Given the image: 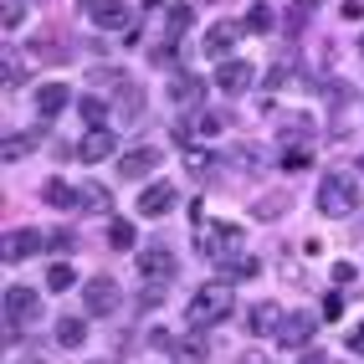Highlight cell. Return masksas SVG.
Segmentation results:
<instances>
[{
	"label": "cell",
	"mask_w": 364,
	"mask_h": 364,
	"mask_svg": "<svg viewBox=\"0 0 364 364\" xmlns=\"http://www.w3.org/2000/svg\"><path fill=\"white\" fill-rule=\"evenodd\" d=\"M118 103H124V124H139V118H144V92L134 82L118 87Z\"/></svg>",
	"instance_id": "24"
},
{
	"label": "cell",
	"mask_w": 364,
	"mask_h": 364,
	"mask_svg": "<svg viewBox=\"0 0 364 364\" xmlns=\"http://www.w3.org/2000/svg\"><path fill=\"white\" fill-rule=\"evenodd\" d=\"M113 144H118V139H113L108 129H87V139L77 144V159H82V164H103V159L113 154Z\"/></svg>",
	"instance_id": "13"
},
{
	"label": "cell",
	"mask_w": 364,
	"mask_h": 364,
	"mask_svg": "<svg viewBox=\"0 0 364 364\" xmlns=\"http://www.w3.org/2000/svg\"><path fill=\"white\" fill-rule=\"evenodd\" d=\"M169 98H175L180 108H196V113H200V103H205V82L196 77V72H175V82H169Z\"/></svg>",
	"instance_id": "11"
},
{
	"label": "cell",
	"mask_w": 364,
	"mask_h": 364,
	"mask_svg": "<svg viewBox=\"0 0 364 364\" xmlns=\"http://www.w3.org/2000/svg\"><path fill=\"white\" fill-rule=\"evenodd\" d=\"M185 169H190V175H210L215 159H210L205 149H190V154H185Z\"/></svg>",
	"instance_id": "31"
},
{
	"label": "cell",
	"mask_w": 364,
	"mask_h": 364,
	"mask_svg": "<svg viewBox=\"0 0 364 364\" xmlns=\"http://www.w3.org/2000/svg\"><path fill=\"white\" fill-rule=\"evenodd\" d=\"M252 62H241V57H226L221 67H215V87L221 92H241V87H252Z\"/></svg>",
	"instance_id": "10"
},
{
	"label": "cell",
	"mask_w": 364,
	"mask_h": 364,
	"mask_svg": "<svg viewBox=\"0 0 364 364\" xmlns=\"http://www.w3.org/2000/svg\"><path fill=\"white\" fill-rule=\"evenodd\" d=\"M205 338L200 333H185V338H175V364H205Z\"/></svg>",
	"instance_id": "20"
},
{
	"label": "cell",
	"mask_w": 364,
	"mask_h": 364,
	"mask_svg": "<svg viewBox=\"0 0 364 364\" xmlns=\"http://www.w3.org/2000/svg\"><path fill=\"white\" fill-rule=\"evenodd\" d=\"M144 6H149V11H159V6H164V0H144Z\"/></svg>",
	"instance_id": "45"
},
{
	"label": "cell",
	"mask_w": 364,
	"mask_h": 364,
	"mask_svg": "<svg viewBox=\"0 0 364 364\" xmlns=\"http://www.w3.org/2000/svg\"><path fill=\"white\" fill-rule=\"evenodd\" d=\"M67 103H72V87H62V82H46V87H36V113H41V118H57Z\"/></svg>",
	"instance_id": "15"
},
{
	"label": "cell",
	"mask_w": 364,
	"mask_h": 364,
	"mask_svg": "<svg viewBox=\"0 0 364 364\" xmlns=\"http://www.w3.org/2000/svg\"><path fill=\"white\" fill-rule=\"evenodd\" d=\"M41 200L52 205V210H72V205H82V190L67 185V180H46L41 185Z\"/></svg>",
	"instance_id": "14"
},
{
	"label": "cell",
	"mask_w": 364,
	"mask_h": 364,
	"mask_svg": "<svg viewBox=\"0 0 364 364\" xmlns=\"http://www.w3.org/2000/svg\"><path fill=\"white\" fill-rule=\"evenodd\" d=\"M333 282H338V287L354 282V267H349V262H338V267H333Z\"/></svg>",
	"instance_id": "42"
},
{
	"label": "cell",
	"mask_w": 364,
	"mask_h": 364,
	"mask_svg": "<svg viewBox=\"0 0 364 364\" xmlns=\"http://www.w3.org/2000/svg\"><path fill=\"white\" fill-rule=\"evenodd\" d=\"M303 364H323V349H308V354H303Z\"/></svg>",
	"instance_id": "43"
},
{
	"label": "cell",
	"mask_w": 364,
	"mask_h": 364,
	"mask_svg": "<svg viewBox=\"0 0 364 364\" xmlns=\"http://www.w3.org/2000/svg\"><path fill=\"white\" fill-rule=\"evenodd\" d=\"M247 31H257V36L272 31V6H267V0H257V6L247 11Z\"/></svg>",
	"instance_id": "25"
},
{
	"label": "cell",
	"mask_w": 364,
	"mask_h": 364,
	"mask_svg": "<svg viewBox=\"0 0 364 364\" xmlns=\"http://www.w3.org/2000/svg\"><path fill=\"white\" fill-rule=\"evenodd\" d=\"M134 241H139V236H134V226H129V221H118V215H113V226H108V247H113V252H129Z\"/></svg>",
	"instance_id": "26"
},
{
	"label": "cell",
	"mask_w": 364,
	"mask_h": 364,
	"mask_svg": "<svg viewBox=\"0 0 364 364\" xmlns=\"http://www.w3.org/2000/svg\"><path fill=\"white\" fill-rule=\"evenodd\" d=\"M196 247H200V257H205V262L231 267V262H236V252H241V226H236V221H210V226H200Z\"/></svg>",
	"instance_id": "2"
},
{
	"label": "cell",
	"mask_w": 364,
	"mask_h": 364,
	"mask_svg": "<svg viewBox=\"0 0 364 364\" xmlns=\"http://www.w3.org/2000/svg\"><path fill=\"white\" fill-rule=\"evenodd\" d=\"M359 210V185L349 175H323L318 180V215H328V221H344V215Z\"/></svg>",
	"instance_id": "3"
},
{
	"label": "cell",
	"mask_w": 364,
	"mask_h": 364,
	"mask_svg": "<svg viewBox=\"0 0 364 364\" xmlns=\"http://www.w3.org/2000/svg\"><path fill=\"white\" fill-rule=\"evenodd\" d=\"M190 6H169V36H185V26H190Z\"/></svg>",
	"instance_id": "32"
},
{
	"label": "cell",
	"mask_w": 364,
	"mask_h": 364,
	"mask_svg": "<svg viewBox=\"0 0 364 364\" xmlns=\"http://www.w3.org/2000/svg\"><path fill=\"white\" fill-rule=\"evenodd\" d=\"M169 205H175V185H154L139 196V215H164Z\"/></svg>",
	"instance_id": "19"
},
{
	"label": "cell",
	"mask_w": 364,
	"mask_h": 364,
	"mask_svg": "<svg viewBox=\"0 0 364 364\" xmlns=\"http://www.w3.org/2000/svg\"><path fill=\"white\" fill-rule=\"evenodd\" d=\"M241 364H267V359H262V354H247V359H241Z\"/></svg>",
	"instance_id": "44"
},
{
	"label": "cell",
	"mask_w": 364,
	"mask_h": 364,
	"mask_svg": "<svg viewBox=\"0 0 364 364\" xmlns=\"http://www.w3.org/2000/svg\"><path fill=\"white\" fill-rule=\"evenodd\" d=\"M52 252H72V231H52Z\"/></svg>",
	"instance_id": "40"
},
{
	"label": "cell",
	"mask_w": 364,
	"mask_h": 364,
	"mask_svg": "<svg viewBox=\"0 0 364 364\" xmlns=\"http://www.w3.org/2000/svg\"><path fill=\"white\" fill-rule=\"evenodd\" d=\"M287 210V196H262L257 200V215H262V221H267V215H282Z\"/></svg>",
	"instance_id": "34"
},
{
	"label": "cell",
	"mask_w": 364,
	"mask_h": 364,
	"mask_svg": "<svg viewBox=\"0 0 364 364\" xmlns=\"http://www.w3.org/2000/svg\"><path fill=\"white\" fill-rule=\"evenodd\" d=\"M98 364H113V359H98Z\"/></svg>",
	"instance_id": "46"
},
{
	"label": "cell",
	"mask_w": 364,
	"mask_h": 364,
	"mask_svg": "<svg viewBox=\"0 0 364 364\" xmlns=\"http://www.w3.org/2000/svg\"><path fill=\"white\" fill-rule=\"evenodd\" d=\"M21 16H26V6H21V0H6V11H0V26L16 31V26H21Z\"/></svg>",
	"instance_id": "33"
},
{
	"label": "cell",
	"mask_w": 364,
	"mask_h": 364,
	"mask_svg": "<svg viewBox=\"0 0 364 364\" xmlns=\"http://www.w3.org/2000/svg\"><path fill=\"white\" fill-rule=\"evenodd\" d=\"M46 287H52V293H67V287H72V267H67V262H57L52 272H46Z\"/></svg>",
	"instance_id": "30"
},
{
	"label": "cell",
	"mask_w": 364,
	"mask_h": 364,
	"mask_svg": "<svg viewBox=\"0 0 364 364\" xmlns=\"http://www.w3.org/2000/svg\"><path fill=\"white\" fill-rule=\"evenodd\" d=\"M277 323H282V308H272V303L252 308V333H277Z\"/></svg>",
	"instance_id": "23"
},
{
	"label": "cell",
	"mask_w": 364,
	"mask_h": 364,
	"mask_svg": "<svg viewBox=\"0 0 364 364\" xmlns=\"http://www.w3.org/2000/svg\"><path fill=\"white\" fill-rule=\"evenodd\" d=\"M272 129H277V139H308V134H313V118L277 108V113H272Z\"/></svg>",
	"instance_id": "16"
},
{
	"label": "cell",
	"mask_w": 364,
	"mask_h": 364,
	"mask_svg": "<svg viewBox=\"0 0 364 364\" xmlns=\"http://www.w3.org/2000/svg\"><path fill=\"white\" fill-rule=\"evenodd\" d=\"M344 318V293H328L323 298V323H338Z\"/></svg>",
	"instance_id": "36"
},
{
	"label": "cell",
	"mask_w": 364,
	"mask_h": 364,
	"mask_svg": "<svg viewBox=\"0 0 364 364\" xmlns=\"http://www.w3.org/2000/svg\"><path fill=\"white\" fill-rule=\"evenodd\" d=\"M313 328H318V313H282V323H277V344H287V349H308V338H313Z\"/></svg>",
	"instance_id": "5"
},
{
	"label": "cell",
	"mask_w": 364,
	"mask_h": 364,
	"mask_svg": "<svg viewBox=\"0 0 364 364\" xmlns=\"http://www.w3.org/2000/svg\"><path fill=\"white\" fill-rule=\"evenodd\" d=\"M196 129L200 134H221L226 129V113H196Z\"/></svg>",
	"instance_id": "35"
},
{
	"label": "cell",
	"mask_w": 364,
	"mask_h": 364,
	"mask_svg": "<svg viewBox=\"0 0 364 364\" xmlns=\"http://www.w3.org/2000/svg\"><path fill=\"white\" fill-rule=\"evenodd\" d=\"M41 252V236L36 231H6V262H26Z\"/></svg>",
	"instance_id": "18"
},
{
	"label": "cell",
	"mask_w": 364,
	"mask_h": 364,
	"mask_svg": "<svg viewBox=\"0 0 364 364\" xmlns=\"http://www.w3.org/2000/svg\"><path fill=\"white\" fill-rule=\"evenodd\" d=\"M231 308H236V293H231V282H205L190 293V328H215V323H226L231 318Z\"/></svg>",
	"instance_id": "1"
},
{
	"label": "cell",
	"mask_w": 364,
	"mask_h": 364,
	"mask_svg": "<svg viewBox=\"0 0 364 364\" xmlns=\"http://www.w3.org/2000/svg\"><path fill=\"white\" fill-rule=\"evenodd\" d=\"M139 303H144V308H159V303H164V282H144Z\"/></svg>",
	"instance_id": "38"
},
{
	"label": "cell",
	"mask_w": 364,
	"mask_h": 364,
	"mask_svg": "<svg viewBox=\"0 0 364 364\" xmlns=\"http://www.w3.org/2000/svg\"><path fill=\"white\" fill-rule=\"evenodd\" d=\"M57 344H62V349H82V344H87V323H82V318H62V323H57Z\"/></svg>",
	"instance_id": "22"
},
{
	"label": "cell",
	"mask_w": 364,
	"mask_h": 364,
	"mask_svg": "<svg viewBox=\"0 0 364 364\" xmlns=\"http://www.w3.org/2000/svg\"><path fill=\"white\" fill-rule=\"evenodd\" d=\"M87 16H92V26H98V31H129L134 36V16H129L124 0H92Z\"/></svg>",
	"instance_id": "7"
},
{
	"label": "cell",
	"mask_w": 364,
	"mask_h": 364,
	"mask_svg": "<svg viewBox=\"0 0 364 364\" xmlns=\"http://www.w3.org/2000/svg\"><path fill=\"white\" fill-rule=\"evenodd\" d=\"M82 118H87L92 129H103V124H108V103H103V98H82Z\"/></svg>",
	"instance_id": "27"
},
{
	"label": "cell",
	"mask_w": 364,
	"mask_h": 364,
	"mask_svg": "<svg viewBox=\"0 0 364 364\" xmlns=\"http://www.w3.org/2000/svg\"><path fill=\"white\" fill-rule=\"evenodd\" d=\"M349 354H359V359H364V323L349 333Z\"/></svg>",
	"instance_id": "41"
},
{
	"label": "cell",
	"mask_w": 364,
	"mask_h": 364,
	"mask_svg": "<svg viewBox=\"0 0 364 364\" xmlns=\"http://www.w3.org/2000/svg\"><path fill=\"white\" fill-rule=\"evenodd\" d=\"M36 149V134H11L6 139V159H21V154H31Z\"/></svg>",
	"instance_id": "28"
},
{
	"label": "cell",
	"mask_w": 364,
	"mask_h": 364,
	"mask_svg": "<svg viewBox=\"0 0 364 364\" xmlns=\"http://www.w3.org/2000/svg\"><path fill=\"white\" fill-rule=\"evenodd\" d=\"M82 6H92V0H82Z\"/></svg>",
	"instance_id": "47"
},
{
	"label": "cell",
	"mask_w": 364,
	"mask_h": 364,
	"mask_svg": "<svg viewBox=\"0 0 364 364\" xmlns=\"http://www.w3.org/2000/svg\"><path fill=\"white\" fill-rule=\"evenodd\" d=\"M124 303V293H118V282L113 277H92L82 287V308L92 313V318H113V308Z\"/></svg>",
	"instance_id": "4"
},
{
	"label": "cell",
	"mask_w": 364,
	"mask_h": 364,
	"mask_svg": "<svg viewBox=\"0 0 364 364\" xmlns=\"http://www.w3.org/2000/svg\"><path fill=\"white\" fill-rule=\"evenodd\" d=\"M139 272H144V282H169L175 277V257L164 247H149V252H139Z\"/></svg>",
	"instance_id": "12"
},
{
	"label": "cell",
	"mask_w": 364,
	"mask_h": 364,
	"mask_svg": "<svg viewBox=\"0 0 364 364\" xmlns=\"http://www.w3.org/2000/svg\"><path fill=\"white\" fill-rule=\"evenodd\" d=\"M164 159L159 144H139V149H129L124 159H118V180H144V175H154Z\"/></svg>",
	"instance_id": "6"
},
{
	"label": "cell",
	"mask_w": 364,
	"mask_h": 364,
	"mask_svg": "<svg viewBox=\"0 0 364 364\" xmlns=\"http://www.w3.org/2000/svg\"><path fill=\"white\" fill-rule=\"evenodd\" d=\"M31 62H67V41H62L57 31L31 36Z\"/></svg>",
	"instance_id": "17"
},
{
	"label": "cell",
	"mask_w": 364,
	"mask_h": 364,
	"mask_svg": "<svg viewBox=\"0 0 364 364\" xmlns=\"http://www.w3.org/2000/svg\"><path fill=\"white\" fill-rule=\"evenodd\" d=\"M313 6H318V0H298V6L287 11V31H303V26H308V16H313Z\"/></svg>",
	"instance_id": "29"
},
{
	"label": "cell",
	"mask_w": 364,
	"mask_h": 364,
	"mask_svg": "<svg viewBox=\"0 0 364 364\" xmlns=\"http://www.w3.org/2000/svg\"><path fill=\"white\" fill-rule=\"evenodd\" d=\"M6 318L11 323H36L41 318V293L36 287H6Z\"/></svg>",
	"instance_id": "8"
},
{
	"label": "cell",
	"mask_w": 364,
	"mask_h": 364,
	"mask_svg": "<svg viewBox=\"0 0 364 364\" xmlns=\"http://www.w3.org/2000/svg\"><path fill=\"white\" fill-rule=\"evenodd\" d=\"M221 272H236V277H257V272H262V262H257V257H241V262L221 267Z\"/></svg>",
	"instance_id": "37"
},
{
	"label": "cell",
	"mask_w": 364,
	"mask_h": 364,
	"mask_svg": "<svg viewBox=\"0 0 364 364\" xmlns=\"http://www.w3.org/2000/svg\"><path fill=\"white\" fill-rule=\"evenodd\" d=\"M82 210H98V215L113 210V190L98 185V180H87V185H82Z\"/></svg>",
	"instance_id": "21"
},
{
	"label": "cell",
	"mask_w": 364,
	"mask_h": 364,
	"mask_svg": "<svg viewBox=\"0 0 364 364\" xmlns=\"http://www.w3.org/2000/svg\"><path fill=\"white\" fill-rule=\"evenodd\" d=\"M241 31H247V26H236V21H215V26L205 31V57H231V46L241 41Z\"/></svg>",
	"instance_id": "9"
},
{
	"label": "cell",
	"mask_w": 364,
	"mask_h": 364,
	"mask_svg": "<svg viewBox=\"0 0 364 364\" xmlns=\"http://www.w3.org/2000/svg\"><path fill=\"white\" fill-rule=\"evenodd\" d=\"M21 77H26V67H21V57L11 52L6 57V87H21Z\"/></svg>",
	"instance_id": "39"
}]
</instances>
